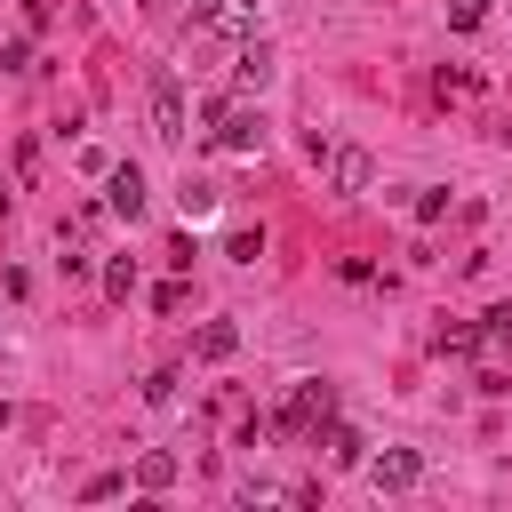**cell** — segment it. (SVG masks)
<instances>
[{
	"label": "cell",
	"mask_w": 512,
	"mask_h": 512,
	"mask_svg": "<svg viewBox=\"0 0 512 512\" xmlns=\"http://www.w3.org/2000/svg\"><path fill=\"white\" fill-rule=\"evenodd\" d=\"M440 216H448V192H440V184H432V192H416V224H440Z\"/></svg>",
	"instance_id": "17"
},
{
	"label": "cell",
	"mask_w": 512,
	"mask_h": 512,
	"mask_svg": "<svg viewBox=\"0 0 512 512\" xmlns=\"http://www.w3.org/2000/svg\"><path fill=\"white\" fill-rule=\"evenodd\" d=\"M232 80H240V88H264V80H272V40H240V48H232Z\"/></svg>",
	"instance_id": "8"
},
{
	"label": "cell",
	"mask_w": 512,
	"mask_h": 512,
	"mask_svg": "<svg viewBox=\"0 0 512 512\" xmlns=\"http://www.w3.org/2000/svg\"><path fill=\"white\" fill-rule=\"evenodd\" d=\"M48 16H56V0H24V24L32 32H48Z\"/></svg>",
	"instance_id": "22"
},
{
	"label": "cell",
	"mask_w": 512,
	"mask_h": 512,
	"mask_svg": "<svg viewBox=\"0 0 512 512\" xmlns=\"http://www.w3.org/2000/svg\"><path fill=\"white\" fill-rule=\"evenodd\" d=\"M120 488H128V480H120V472H96V480H88V488H80V496H88V504H104V496H120Z\"/></svg>",
	"instance_id": "21"
},
{
	"label": "cell",
	"mask_w": 512,
	"mask_h": 512,
	"mask_svg": "<svg viewBox=\"0 0 512 512\" xmlns=\"http://www.w3.org/2000/svg\"><path fill=\"white\" fill-rule=\"evenodd\" d=\"M104 296H136V256H112L104 264Z\"/></svg>",
	"instance_id": "14"
},
{
	"label": "cell",
	"mask_w": 512,
	"mask_h": 512,
	"mask_svg": "<svg viewBox=\"0 0 512 512\" xmlns=\"http://www.w3.org/2000/svg\"><path fill=\"white\" fill-rule=\"evenodd\" d=\"M440 8H448V24H456V32H472V24L488 16V0H440Z\"/></svg>",
	"instance_id": "16"
},
{
	"label": "cell",
	"mask_w": 512,
	"mask_h": 512,
	"mask_svg": "<svg viewBox=\"0 0 512 512\" xmlns=\"http://www.w3.org/2000/svg\"><path fill=\"white\" fill-rule=\"evenodd\" d=\"M168 480H176V456H168V448H152V456H136V488H144V496H160Z\"/></svg>",
	"instance_id": "11"
},
{
	"label": "cell",
	"mask_w": 512,
	"mask_h": 512,
	"mask_svg": "<svg viewBox=\"0 0 512 512\" xmlns=\"http://www.w3.org/2000/svg\"><path fill=\"white\" fill-rule=\"evenodd\" d=\"M152 312H184V280H160L152 288Z\"/></svg>",
	"instance_id": "19"
},
{
	"label": "cell",
	"mask_w": 512,
	"mask_h": 512,
	"mask_svg": "<svg viewBox=\"0 0 512 512\" xmlns=\"http://www.w3.org/2000/svg\"><path fill=\"white\" fill-rule=\"evenodd\" d=\"M192 352H200V360H232V352H240V328H232V320H208V328L192 336Z\"/></svg>",
	"instance_id": "9"
},
{
	"label": "cell",
	"mask_w": 512,
	"mask_h": 512,
	"mask_svg": "<svg viewBox=\"0 0 512 512\" xmlns=\"http://www.w3.org/2000/svg\"><path fill=\"white\" fill-rule=\"evenodd\" d=\"M480 344V328L472 320H448V328H432V352H472Z\"/></svg>",
	"instance_id": "13"
},
{
	"label": "cell",
	"mask_w": 512,
	"mask_h": 512,
	"mask_svg": "<svg viewBox=\"0 0 512 512\" xmlns=\"http://www.w3.org/2000/svg\"><path fill=\"white\" fill-rule=\"evenodd\" d=\"M104 208H112V216H128V224L144 216V168H136V160L104 168Z\"/></svg>",
	"instance_id": "5"
},
{
	"label": "cell",
	"mask_w": 512,
	"mask_h": 512,
	"mask_svg": "<svg viewBox=\"0 0 512 512\" xmlns=\"http://www.w3.org/2000/svg\"><path fill=\"white\" fill-rule=\"evenodd\" d=\"M368 480H376L384 496H400V488H416V480H424V456H416V448H384V456L368 464Z\"/></svg>",
	"instance_id": "7"
},
{
	"label": "cell",
	"mask_w": 512,
	"mask_h": 512,
	"mask_svg": "<svg viewBox=\"0 0 512 512\" xmlns=\"http://www.w3.org/2000/svg\"><path fill=\"white\" fill-rule=\"evenodd\" d=\"M152 136L160 144H184V88H176V72L152 80Z\"/></svg>",
	"instance_id": "4"
},
{
	"label": "cell",
	"mask_w": 512,
	"mask_h": 512,
	"mask_svg": "<svg viewBox=\"0 0 512 512\" xmlns=\"http://www.w3.org/2000/svg\"><path fill=\"white\" fill-rule=\"evenodd\" d=\"M176 200H184V216H208V208L224 200V184H216V176H184V184H176Z\"/></svg>",
	"instance_id": "10"
},
{
	"label": "cell",
	"mask_w": 512,
	"mask_h": 512,
	"mask_svg": "<svg viewBox=\"0 0 512 512\" xmlns=\"http://www.w3.org/2000/svg\"><path fill=\"white\" fill-rule=\"evenodd\" d=\"M0 432H8V400H0Z\"/></svg>",
	"instance_id": "23"
},
{
	"label": "cell",
	"mask_w": 512,
	"mask_h": 512,
	"mask_svg": "<svg viewBox=\"0 0 512 512\" xmlns=\"http://www.w3.org/2000/svg\"><path fill=\"white\" fill-rule=\"evenodd\" d=\"M472 88H480V80H472V72H448V64H440V72H432V96H440V104H448V96H472Z\"/></svg>",
	"instance_id": "15"
},
{
	"label": "cell",
	"mask_w": 512,
	"mask_h": 512,
	"mask_svg": "<svg viewBox=\"0 0 512 512\" xmlns=\"http://www.w3.org/2000/svg\"><path fill=\"white\" fill-rule=\"evenodd\" d=\"M208 144L216 152H264V120L248 112V104H232V96H208Z\"/></svg>",
	"instance_id": "2"
},
{
	"label": "cell",
	"mask_w": 512,
	"mask_h": 512,
	"mask_svg": "<svg viewBox=\"0 0 512 512\" xmlns=\"http://www.w3.org/2000/svg\"><path fill=\"white\" fill-rule=\"evenodd\" d=\"M368 176H376V160H368L360 144H336V152H328V192L352 200V192H368Z\"/></svg>",
	"instance_id": "6"
},
{
	"label": "cell",
	"mask_w": 512,
	"mask_h": 512,
	"mask_svg": "<svg viewBox=\"0 0 512 512\" xmlns=\"http://www.w3.org/2000/svg\"><path fill=\"white\" fill-rule=\"evenodd\" d=\"M144 400H176V368H152L144 376Z\"/></svg>",
	"instance_id": "20"
},
{
	"label": "cell",
	"mask_w": 512,
	"mask_h": 512,
	"mask_svg": "<svg viewBox=\"0 0 512 512\" xmlns=\"http://www.w3.org/2000/svg\"><path fill=\"white\" fill-rule=\"evenodd\" d=\"M320 416H336V384H328V376H304V384H288V400H280L264 424H272L280 440H312Z\"/></svg>",
	"instance_id": "1"
},
{
	"label": "cell",
	"mask_w": 512,
	"mask_h": 512,
	"mask_svg": "<svg viewBox=\"0 0 512 512\" xmlns=\"http://www.w3.org/2000/svg\"><path fill=\"white\" fill-rule=\"evenodd\" d=\"M312 448H320V456H328L336 472H352V464H368V440H360L352 424H336V416H320V424H312Z\"/></svg>",
	"instance_id": "3"
},
{
	"label": "cell",
	"mask_w": 512,
	"mask_h": 512,
	"mask_svg": "<svg viewBox=\"0 0 512 512\" xmlns=\"http://www.w3.org/2000/svg\"><path fill=\"white\" fill-rule=\"evenodd\" d=\"M224 256H232V264H256V256H264V224H240V232L224 240Z\"/></svg>",
	"instance_id": "12"
},
{
	"label": "cell",
	"mask_w": 512,
	"mask_h": 512,
	"mask_svg": "<svg viewBox=\"0 0 512 512\" xmlns=\"http://www.w3.org/2000/svg\"><path fill=\"white\" fill-rule=\"evenodd\" d=\"M0 72H32V40H8L0 48Z\"/></svg>",
	"instance_id": "18"
}]
</instances>
